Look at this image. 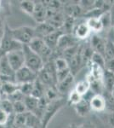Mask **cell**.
Masks as SVG:
<instances>
[{
    "label": "cell",
    "mask_w": 114,
    "mask_h": 128,
    "mask_svg": "<svg viewBox=\"0 0 114 128\" xmlns=\"http://www.w3.org/2000/svg\"><path fill=\"white\" fill-rule=\"evenodd\" d=\"M37 23H42L46 22L47 19V7L44 4V2H36L35 10L33 15L32 16Z\"/></svg>",
    "instance_id": "obj_9"
},
{
    "label": "cell",
    "mask_w": 114,
    "mask_h": 128,
    "mask_svg": "<svg viewBox=\"0 0 114 128\" xmlns=\"http://www.w3.org/2000/svg\"><path fill=\"white\" fill-rule=\"evenodd\" d=\"M67 128H78V126H77L76 125H74V124H72V125L68 126Z\"/></svg>",
    "instance_id": "obj_39"
},
{
    "label": "cell",
    "mask_w": 114,
    "mask_h": 128,
    "mask_svg": "<svg viewBox=\"0 0 114 128\" xmlns=\"http://www.w3.org/2000/svg\"><path fill=\"white\" fill-rule=\"evenodd\" d=\"M107 40L99 36L97 34L92 35L90 40V45L92 47L93 50L95 53L102 55L105 57V50H106V44H107Z\"/></svg>",
    "instance_id": "obj_8"
},
{
    "label": "cell",
    "mask_w": 114,
    "mask_h": 128,
    "mask_svg": "<svg viewBox=\"0 0 114 128\" xmlns=\"http://www.w3.org/2000/svg\"><path fill=\"white\" fill-rule=\"evenodd\" d=\"M14 114H24L26 113L27 110H26V107L25 105L24 101H21V102H14Z\"/></svg>",
    "instance_id": "obj_32"
},
{
    "label": "cell",
    "mask_w": 114,
    "mask_h": 128,
    "mask_svg": "<svg viewBox=\"0 0 114 128\" xmlns=\"http://www.w3.org/2000/svg\"><path fill=\"white\" fill-rule=\"evenodd\" d=\"M112 94H113V98H114V89H113V92H112Z\"/></svg>",
    "instance_id": "obj_41"
},
{
    "label": "cell",
    "mask_w": 114,
    "mask_h": 128,
    "mask_svg": "<svg viewBox=\"0 0 114 128\" xmlns=\"http://www.w3.org/2000/svg\"><path fill=\"white\" fill-rule=\"evenodd\" d=\"M38 79V74L34 73L32 70L24 66L20 69L15 72V82L19 84L33 83Z\"/></svg>",
    "instance_id": "obj_7"
},
{
    "label": "cell",
    "mask_w": 114,
    "mask_h": 128,
    "mask_svg": "<svg viewBox=\"0 0 114 128\" xmlns=\"http://www.w3.org/2000/svg\"><path fill=\"white\" fill-rule=\"evenodd\" d=\"M105 59H114V41L107 40L105 50Z\"/></svg>",
    "instance_id": "obj_26"
},
{
    "label": "cell",
    "mask_w": 114,
    "mask_h": 128,
    "mask_svg": "<svg viewBox=\"0 0 114 128\" xmlns=\"http://www.w3.org/2000/svg\"><path fill=\"white\" fill-rule=\"evenodd\" d=\"M100 20L101 22V23L103 25V28L104 29H107L110 26H113V22H112V17H111V14L109 12H106L103 14L102 16L100 17Z\"/></svg>",
    "instance_id": "obj_31"
},
{
    "label": "cell",
    "mask_w": 114,
    "mask_h": 128,
    "mask_svg": "<svg viewBox=\"0 0 114 128\" xmlns=\"http://www.w3.org/2000/svg\"><path fill=\"white\" fill-rule=\"evenodd\" d=\"M56 30L57 29H55L48 22H42V23H38V26L35 28V35L38 38H43Z\"/></svg>",
    "instance_id": "obj_11"
},
{
    "label": "cell",
    "mask_w": 114,
    "mask_h": 128,
    "mask_svg": "<svg viewBox=\"0 0 114 128\" xmlns=\"http://www.w3.org/2000/svg\"><path fill=\"white\" fill-rule=\"evenodd\" d=\"M90 63L95 64V65L101 67V68L105 69L106 59H105V57L103 56L102 55L99 54V53L94 52V54H93L92 57H91V60H90Z\"/></svg>",
    "instance_id": "obj_25"
},
{
    "label": "cell",
    "mask_w": 114,
    "mask_h": 128,
    "mask_svg": "<svg viewBox=\"0 0 114 128\" xmlns=\"http://www.w3.org/2000/svg\"><path fill=\"white\" fill-rule=\"evenodd\" d=\"M6 56L14 72H17L25 66V56L23 50L10 51L6 54Z\"/></svg>",
    "instance_id": "obj_6"
},
{
    "label": "cell",
    "mask_w": 114,
    "mask_h": 128,
    "mask_svg": "<svg viewBox=\"0 0 114 128\" xmlns=\"http://www.w3.org/2000/svg\"><path fill=\"white\" fill-rule=\"evenodd\" d=\"M105 70H107V71L114 74V59L106 60Z\"/></svg>",
    "instance_id": "obj_35"
},
{
    "label": "cell",
    "mask_w": 114,
    "mask_h": 128,
    "mask_svg": "<svg viewBox=\"0 0 114 128\" xmlns=\"http://www.w3.org/2000/svg\"><path fill=\"white\" fill-rule=\"evenodd\" d=\"M110 14H111L112 22H113V26H114V2H113V5H112L111 10H110Z\"/></svg>",
    "instance_id": "obj_37"
},
{
    "label": "cell",
    "mask_w": 114,
    "mask_h": 128,
    "mask_svg": "<svg viewBox=\"0 0 114 128\" xmlns=\"http://www.w3.org/2000/svg\"><path fill=\"white\" fill-rule=\"evenodd\" d=\"M35 6H36V2L30 1V0L21 1L20 4V7L22 11L31 16L33 15V12L35 10Z\"/></svg>",
    "instance_id": "obj_23"
},
{
    "label": "cell",
    "mask_w": 114,
    "mask_h": 128,
    "mask_svg": "<svg viewBox=\"0 0 114 128\" xmlns=\"http://www.w3.org/2000/svg\"><path fill=\"white\" fill-rule=\"evenodd\" d=\"M28 46L43 59L44 64L49 61H53L51 59L53 56V50L48 47L43 38L35 37L28 44Z\"/></svg>",
    "instance_id": "obj_3"
},
{
    "label": "cell",
    "mask_w": 114,
    "mask_h": 128,
    "mask_svg": "<svg viewBox=\"0 0 114 128\" xmlns=\"http://www.w3.org/2000/svg\"><path fill=\"white\" fill-rule=\"evenodd\" d=\"M33 86H34V82L33 83H26V84H20V92L24 95L25 96H31L33 90Z\"/></svg>",
    "instance_id": "obj_30"
},
{
    "label": "cell",
    "mask_w": 114,
    "mask_h": 128,
    "mask_svg": "<svg viewBox=\"0 0 114 128\" xmlns=\"http://www.w3.org/2000/svg\"><path fill=\"white\" fill-rule=\"evenodd\" d=\"M10 118H11V115L0 108V127L7 128L10 123Z\"/></svg>",
    "instance_id": "obj_27"
},
{
    "label": "cell",
    "mask_w": 114,
    "mask_h": 128,
    "mask_svg": "<svg viewBox=\"0 0 114 128\" xmlns=\"http://www.w3.org/2000/svg\"><path fill=\"white\" fill-rule=\"evenodd\" d=\"M0 50H1V38H0ZM1 54V53H0Z\"/></svg>",
    "instance_id": "obj_42"
},
{
    "label": "cell",
    "mask_w": 114,
    "mask_h": 128,
    "mask_svg": "<svg viewBox=\"0 0 114 128\" xmlns=\"http://www.w3.org/2000/svg\"><path fill=\"white\" fill-rule=\"evenodd\" d=\"M23 52L25 56V66L28 68L38 74L43 69L44 62L39 56L35 53L28 45H23Z\"/></svg>",
    "instance_id": "obj_1"
},
{
    "label": "cell",
    "mask_w": 114,
    "mask_h": 128,
    "mask_svg": "<svg viewBox=\"0 0 114 128\" xmlns=\"http://www.w3.org/2000/svg\"><path fill=\"white\" fill-rule=\"evenodd\" d=\"M90 101L89 99H86L84 98H82V101L78 104H77L76 106H74L77 114H78L79 116H86L90 111L91 110L90 108Z\"/></svg>",
    "instance_id": "obj_17"
},
{
    "label": "cell",
    "mask_w": 114,
    "mask_h": 128,
    "mask_svg": "<svg viewBox=\"0 0 114 128\" xmlns=\"http://www.w3.org/2000/svg\"><path fill=\"white\" fill-rule=\"evenodd\" d=\"M25 98H26V96H25L24 95L20 92V90H18V92H14V94L10 95L9 96H8L7 98L9 99V101H11V102H13V104H14V102H21V101H24Z\"/></svg>",
    "instance_id": "obj_33"
},
{
    "label": "cell",
    "mask_w": 114,
    "mask_h": 128,
    "mask_svg": "<svg viewBox=\"0 0 114 128\" xmlns=\"http://www.w3.org/2000/svg\"><path fill=\"white\" fill-rule=\"evenodd\" d=\"M101 95H102L103 98L105 99L106 110H107L108 113L114 112V98L113 96L112 92H107V90H103Z\"/></svg>",
    "instance_id": "obj_21"
},
{
    "label": "cell",
    "mask_w": 114,
    "mask_h": 128,
    "mask_svg": "<svg viewBox=\"0 0 114 128\" xmlns=\"http://www.w3.org/2000/svg\"><path fill=\"white\" fill-rule=\"evenodd\" d=\"M74 90H75L80 96H84L90 90V84L87 80H82V81H79L78 83L76 84L75 87H74Z\"/></svg>",
    "instance_id": "obj_22"
},
{
    "label": "cell",
    "mask_w": 114,
    "mask_h": 128,
    "mask_svg": "<svg viewBox=\"0 0 114 128\" xmlns=\"http://www.w3.org/2000/svg\"><path fill=\"white\" fill-rule=\"evenodd\" d=\"M7 22H5V18L4 16L2 15L0 13V38H2L3 37V34L5 32V28H6V26H7Z\"/></svg>",
    "instance_id": "obj_34"
},
{
    "label": "cell",
    "mask_w": 114,
    "mask_h": 128,
    "mask_svg": "<svg viewBox=\"0 0 114 128\" xmlns=\"http://www.w3.org/2000/svg\"><path fill=\"white\" fill-rule=\"evenodd\" d=\"M113 31H114V26H113Z\"/></svg>",
    "instance_id": "obj_44"
},
{
    "label": "cell",
    "mask_w": 114,
    "mask_h": 128,
    "mask_svg": "<svg viewBox=\"0 0 114 128\" xmlns=\"http://www.w3.org/2000/svg\"><path fill=\"white\" fill-rule=\"evenodd\" d=\"M102 84L105 90L109 92H113L114 89V74L107 71V70H104Z\"/></svg>",
    "instance_id": "obj_16"
},
{
    "label": "cell",
    "mask_w": 114,
    "mask_h": 128,
    "mask_svg": "<svg viewBox=\"0 0 114 128\" xmlns=\"http://www.w3.org/2000/svg\"><path fill=\"white\" fill-rule=\"evenodd\" d=\"M0 108L2 109H3L4 111H6L9 114L12 115L14 114V104L11 101H9L8 98L3 99L0 104Z\"/></svg>",
    "instance_id": "obj_28"
},
{
    "label": "cell",
    "mask_w": 114,
    "mask_h": 128,
    "mask_svg": "<svg viewBox=\"0 0 114 128\" xmlns=\"http://www.w3.org/2000/svg\"><path fill=\"white\" fill-rule=\"evenodd\" d=\"M107 121H108V123L112 126V127L114 128V112L108 113V115H107Z\"/></svg>",
    "instance_id": "obj_36"
},
{
    "label": "cell",
    "mask_w": 114,
    "mask_h": 128,
    "mask_svg": "<svg viewBox=\"0 0 114 128\" xmlns=\"http://www.w3.org/2000/svg\"><path fill=\"white\" fill-rule=\"evenodd\" d=\"M54 62H55V68H56V72L62 71V70H65L67 68H70L68 62H67V60L64 59L63 57H59L56 58L55 60H54Z\"/></svg>",
    "instance_id": "obj_29"
},
{
    "label": "cell",
    "mask_w": 114,
    "mask_h": 128,
    "mask_svg": "<svg viewBox=\"0 0 114 128\" xmlns=\"http://www.w3.org/2000/svg\"><path fill=\"white\" fill-rule=\"evenodd\" d=\"M24 102H25V105H26V110H27V112L32 113L35 114L37 112V110H38L39 99L35 98L32 96H26V98H25Z\"/></svg>",
    "instance_id": "obj_20"
},
{
    "label": "cell",
    "mask_w": 114,
    "mask_h": 128,
    "mask_svg": "<svg viewBox=\"0 0 114 128\" xmlns=\"http://www.w3.org/2000/svg\"><path fill=\"white\" fill-rule=\"evenodd\" d=\"M86 24L89 26L91 32H95V34L101 32L102 30H104L103 25L101 23L100 18H90L87 19Z\"/></svg>",
    "instance_id": "obj_18"
},
{
    "label": "cell",
    "mask_w": 114,
    "mask_h": 128,
    "mask_svg": "<svg viewBox=\"0 0 114 128\" xmlns=\"http://www.w3.org/2000/svg\"><path fill=\"white\" fill-rule=\"evenodd\" d=\"M74 77H75V76L72 75L71 74L66 80H64L61 83L57 84L56 88H57L58 92H59L60 94H62V95H65L67 93L69 94L70 92H72L71 89L74 82Z\"/></svg>",
    "instance_id": "obj_14"
},
{
    "label": "cell",
    "mask_w": 114,
    "mask_h": 128,
    "mask_svg": "<svg viewBox=\"0 0 114 128\" xmlns=\"http://www.w3.org/2000/svg\"><path fill=\"white\" fill-rule=\"evenodd\" d=\"M78 128H94V126L91 125L90 123H86V124H84V125L78 126Z\"/></svg>",
    "instance_id": "obj_38"
},
{
    "label": "cell",
    "mask_w": 114,
    "mask_h": 128,
    "mask_svg": "<svg viewBox=\"0 0 114 128\" xmlns=\"http://www.w3.org/2000/svg\"><path fill=\"white\" fill-rule=\"evenodd\" d=\"M90 108L96 113H101L106 110V102L101 94H96L90 100Z\"/></svg>",
    "instance_id": "obj_13"
},
{
    "label": "cell",
    "mask_w": 114,
    "mask_h": 128,
    "mask_svg": "<svg viewBox=\"0 0 114 128\" xmlns=\"http://www.w3.org/2000/svg\"><path fill=\"white\" fill-rule=\"evenodd\" d=\"M64 34H65V32H64L63 31H61V29H58L56 31H55L54 32H52L51 34L48 35L47 37L43 38V40H44L45 44L48 45V47L54 51L57 48V45H58V43H59L60 38H61V37Z\"/></svg>",
    "instance_id": "obj_12"
},
{
    "label": "cell",
    "mask_w": 114,
    "mask_h": 128,
    "mask_svg": "<svg viewBox=\"0 0 114 128\" xmlns=\"http://www.w3.org/2000/svg\"><path fill=\"white\" fill-rule=\"evenodd\" d=\"M1 6H2V1L0 0V7H1Z\"/></svg>",
    "instance_id": "obj_43"
},
{
    "label": "cell",
    "mask_w": 114,
    "mask_h": 128,
    "mask_svg": "<svg viewBox=\"0 0 114 128\" xmlns=\"http://www.w3.org/2000/svg\"><path fill=\"white\" fill-rule=\"evenodd\" d=\"M67 100H65L64 98H61L49 102V104L47 105L44 113H43V114L42 116V119H41L40 126L47 128L49 123L50 122L52 118L55 115V114H56L64 105L67 104Z\"/></svg>",
    "instance_id": "obj_4"
},
{
    "label": "cell",
    "mask_w": 114,
    "mask_h": 128,
    "mask_svg": "<svg viewBox=\"0 0 114 128\" xmlns=\"http://www.w3.org/2000/svg\"><path fill=\"white\" fill-rule=\"evenodd\" d=\"M2 96H3V94H2V92H1V90H0V104H1V102H2Z\"/></svg>",
    "instance_id": "obj_40"
},
{
    "label": "cell",
    "mask_w": 114,
    "mask_h": 128,
    "mask_svg": "<svg viewBox=\"0 0 114 128\" xmlns=\"http://www.w3.org/2000/svg\"><path fill=\"white\" fill-rule=\"evenodd\" d=\"M46 86L43 84L42 82H40L37 79L36 81L34 82V86H33V90L31 96H33L35 98L40 99L44 96L45 92H46Z\"/></svg>",
    "instance_id": "obj_19"
},
{
    "label": "cell",
    "mask_w": 114,
    "mask_h": 128,
    "mask_svg": "<svg viewBox=\"0 0 114 128\" xmlns=\"http://www.w3.org/2000/svg\"><path fill=\"white\" fill-rule=\"evenodd\" d=\"M83 96H80L75 90H72V92L68 94V98H67V104H69L70 105L72 106H76L77 104H78L79 102L82 101Z\"/></svg>",
    "instance_id": "obj_24"
},
{
    "label": "cell",
    "mask_w": 114,
    "mask_h": 128,
    "mask_svg": "<svg viewBox=\"0 0 114 128\" xmlns=\"http://www.w3.org/2000/svg\"><path fill=\"white\" fill-rule=\"evenodd\" d=\"M91 34V31L90 30L89 26H87L86 22H83L80 24L75 25L73 28V36L78 40H84L88 38Z\"/></svg>",
    "instance_id": "obj_10"
},
{
    "label": "cell",
    "mask_w": 114,
    "mask_h": 128,
    "mask_svg": "<svg viewBox=\"0 0 114 128\" xmlns=\"http://www.w3.org/2000/svg\"><path fill=\"white\" fill-rule=\"evenodd\" d=\"M12 35H13L14 40L22 45H28L36 37L35 28L28 26L14 28L12 29Z\"/></svg>",
    "instance_id": "obj_5"
},
{
    "label": "cell",
    "mask_w": 114,
    "mask_h": 128,
    "mask_svg": "<svg viewBox=\"0 0 114 128\" xmlns=\"http://www.w3.org/2000/svg\"><path fill=\"white\" fill-rule=\"evenodd\" d=\"M20 90V84L15 82H4L0 84V90L2 94H4L8 96L14 94V92Z\"/></svg>",
    "instance_id": "obj_15"
},
{
    "label": "cell",
    "mask_w": 114,
    "mask_h": 128,
    "mask_svg": "<svg viewBox=\"0 0 114 128\" xmlns=\"http://www.w3.org/2000/svg\"><path fill=\"white\" fill-rule=\"evenodd\" d=\"M22 49H23V45L14 40L13 35H12V28H10L9 25L7 24L5 28V32L1 38V50H0V53L2 55H6L7 53L10 52V51Z\"/></svg>",
    "instance_id": "obj_2"
}]
</instances>
